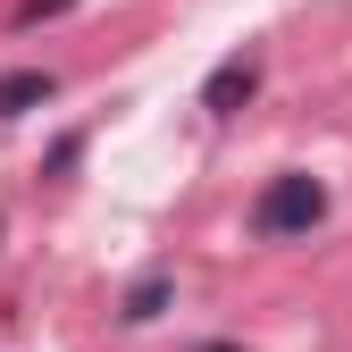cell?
I'll return each mask as SVG.
<instances>
[{
    "label": "cell",
    "mask_w": 352,
    "mask_h": 352,
    "mask_svg": "<svg viewBox=\"0 0 352 352\" xmlns=\"http://www.w3.org/2000/svg\"><path fill=\"white\" fill-rule=\"evenodd\" d=\"M319 218H327V185H319V176H302V168H285V176H269V185H260V201H252V235L285 243V235H311Z\"/></svg>",
    "instance_id": "6da1fadb"
},
{
    "label": "cell",
    "mask_w": 352,
    "mask_h": 352,
    "mask_svg": "<svg viewBox=\"0 0 352 352\" xmlns=\"http://www.w3.org/2000/svg\"><path fill=\"white\" fill-rule=\"evenodd\" d=\"M193 352H243V344H193Z\"/></svg>",
    "instance_id": "8992f818"
},
{
    "label": "cell",
    "mask_w": 352,
    "mask_h": 352,
    "mask_svg": "<svg viewBox=\"0 0 352 352\" xmlns=\"http://www.w3.org/2000/svg\"><path fill=\"white\" fill-rule=\"evenodd\" d=\"M252 93H260V59H252V51H235V59H218V67H210V84H201V109H210V118H235Z\"/></svg>",
    "instance_id": "7a4b0ae2"
},
{
    "label": "cell",
    "mask_w": 352,
    "mask_h": 352,
    "mask_svg": "<svg viewBox=\"0 0 352 352\" xmlns=\"http://www.w3.org/2000/svg\"><path fill=\"white\" fill-rule=\"evenodd\" d=\"M51 93H59L51 67H9V76H0V118H25V109L51 101Z\"/></svg>",
    "instance_id": "3957f363"
},
{
    "label": "cell",
    "mask_w": 352,
    "mask_h": 352,
    "mask_svg": "<svg viewBox=\"0 0 352 352\" xmlns=\"http://www.w3.org/2000/svg\"><path fill=\"white\" fill-rule=\"evenodd\" d=\"M59 9H76V0H17V25H42V17H59Z\"/></svg>",
    "instance_id": "5b68a950"
},
{
    "label": "cell",
    "mask_w": 352,
    "mask_h": 352,
    "mask_svg": "<svg viewBox=\"0 0 352 352\" xmlns=\"http://www.w3.org/2000/svg\"><path fill=\"white\" fill-rule=\"evenodd\" d=\"M168 294H176V285H168V277H143V285H135V294H126V327H151V319H160V311H168Z\"/></svg>",
    "instance_id": "277c9868"
}]
</instances>
